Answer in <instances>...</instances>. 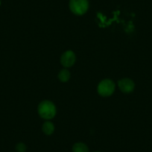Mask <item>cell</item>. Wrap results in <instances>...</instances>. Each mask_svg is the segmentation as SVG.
<instances>
[{"label":"cell","mask_w":152,"mask_h":152,"mask_svg":"<svg viewBox=\"0 0 152 152\" xmlns=\"http://www.w3.org/2000/svg\"><path fill=\"white\" fill-rule=\"evenodd\" d=\"M38 113L44 119H51L56 114V107L50 101H43L38 106Z\"/></svg>","instance_id":"1"},{"label":"cell","mask_w":152,"mask_h":152,"mask_svg":"<svg viewBox=\"0 0 152 152\" xmlns=\"http://www.w3.org/2000/svg\"><path fill=\"white\" fill-rule=\"evenodd\" d=\"M70 10L76 15H83L87 12L89 8L87 0H70Z\"/></svg>","instance_id":"2"},{"label":"cell","mask_w":152,"mask_h":152,"mask_svg":"<svg viewBox=\"0 0 152 152\" xmlns=\"http://www.w3.org/2000/svg\"><path fill=\"white\" fill-rule=\"evenodd\" d=\"M115 90V84L110 79H104L99 83L98 86V93L100 96L107 97L111 96Z\"/></svg>","instance_id":"3"},{"label":"cell","mask_w":152,"mask_h":152,"mask_svg":"<svg viewBox=\"0 0 152 152\" xmlns=\"http://www.w3.org/2000/svg\"><path fill=\"white\" fill-rule=\"evenodd\" d=\"M76 61V56L74 52L71 50H68L64 52L61 58V63L64 67L69 68L72 66Z\"/></svg>","instance_id":"4"},{"label":"cell","mask_w":152,"mask_h":152,"mask_svg":"<svg viewBox=\"0 0 152 152\" xmlns=\"http://www.w3.org/2000/svg\"><path fill=\"white\" fill-rule=\"evenodd\" d=\"M118 86L122 93H130L134 90V83L130 78H123L119 80L118 82Z\"/></svg>","instance_id":"5"},{"label":"cell","mask_w":152,"mask_h":152,"mask_svg":"<svg viewBox=\"0 0 152 152\" xmlns=\"http://www.w3.org/2000/svg\"><path fill=\"white\" fill-rule=\"evenodd\" d=\"M43 131L46 135H51L55 131V126L50 122H46L43 125Z\"/></svg>","instance_id":"6"},{"label":"cell","mask_w":152,"mask_h":152,"mask_svg":"<svg viewBox=\"0 0 152 152\" xmlns=\"http://www.w3.org/2000/svg\"><path fill=\"white\" fill-rule=\"evenodd\" d=\"M73 152H89L88 147L84 143L78 142L73 145Z\"/></svg>","instance_id":"7"},{"label":"cell","mask_w":152,"mask_h":152,"mask_svg":"<svg viewBox=\"0 0 152 152\" xmlns=\"http://www.w3.org/2000/svg\"><path fill=\"white\" fill-rule=\"evenodd\" d=\"M58 78L61 82H66L70 78V72L69 70L64 69L58 74Z\"/></svg>","instance_id":"8"},{"label":"cell","mask_w":152,"mask_h":152,"mask_svg":"<svg viewBox=\"0 0 152 152\" xmlns=\"http://www.w3.org/2000/svg\"><path fill=\"white\" fill-rule=\"evenodd\" d=\"M16 150L18 152H25L26 151V146L24 143L20 142L16 145Z\"/></svg>","instance_id":"9"},{"label":"cell","mask_w":152,"mask_h":152,"mask_svg":"<svg viewBox=\"0 0 152 152\" xmlns=\"http://www.w3.org/2000/svg\"><path fill=\"white\" fill-rule=\"evenodd\" d=\"M0 4H1V1H0Z\"/></svg>","instance_id":"10"}]
</instances>
